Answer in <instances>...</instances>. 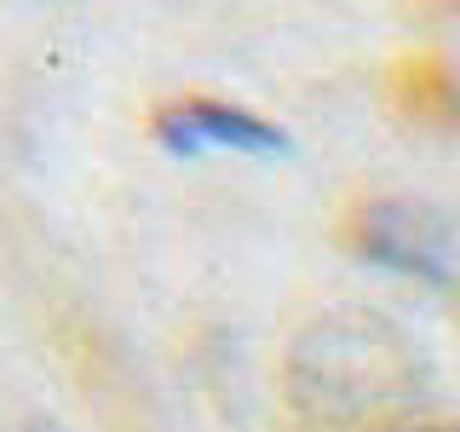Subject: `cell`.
Wrapping results in <instances>:
<instances>
[{
    "label": "cell",
    "instance_id": "7a4b0ae2",
    "mask_svg": "<svg viewBox=\"0 0 460 432\" xmlns=\"http://www.w3.org/2000/svg\"><path fill=\"white\" fill-rule=\"evenodd\" d=\"M345 248L380 271H402V277L443 283L455 259V225L438 208L409 196H368L345 213Z\"/></svg>",
    "mask_w": 460,
    "mask_h": 432
},
{
    "label": "cell",
    "instance_id": "277c9868",
    "mask_svg": "<svg viewBox=\"0 0 460 432\" xmlns=\"http://www.w3.org/2000/svg\"><path fill=\"white\" fill-rule=\"evenodd\" d=\"M397 98H402L409 110H420V115H431V110H455V86L443 81V69L431 64V58H414V64L397 69Z\"/></svg>",
    "mask_w": 460,
    "mask_h": 432
},
{
    "label": "cell",
    "instance_id": "5b68a950",
    "mask_svg": "<svg viewBox=\"0 0 460 432\" xmlns=\"http://www.w3.org/2000/svg\"><path fill=\"white\" fill-rule=\"evenodd\" d=\"M385 432H460L455 421H397V427H385Z\"/></svg>",
    "mask_w": 460,
    "mask_h": 432
},
{
    "label": "cell",
    "instance_id": "3957f363",
    "mask_svg": "<svg viewBox=\"0 0 460 432\" xmlns=\"http://www.w3.org/2000/svg\"><path fill=\"white\" fill-rule=\"evenodd\" d=\"M150 133L162 150L172 156H201V150H236V156H282L288 150V133L265 115L230 104V98H213V93H184V98H167L162 110L150 115Z\"/></svg>",
    "mask_w": 460,
    "mask_h": 432
},
{
    "label": "cell",
    "instance_id": "6da1fadb",
    "mask_svg": "<svg viewBox=\"0 0 460 432\" xmlns=\"http://www.w3.org/2000/svg\"><path fill=\"white\" fill-rule=\"evenodd\" d=\"M294 403L323 427H357L385 415L414 386V352L374 311H334L294 346Z\"/></svg>",
    "mask_w": 460,
    "mask_h": 432
}]
</instances>
